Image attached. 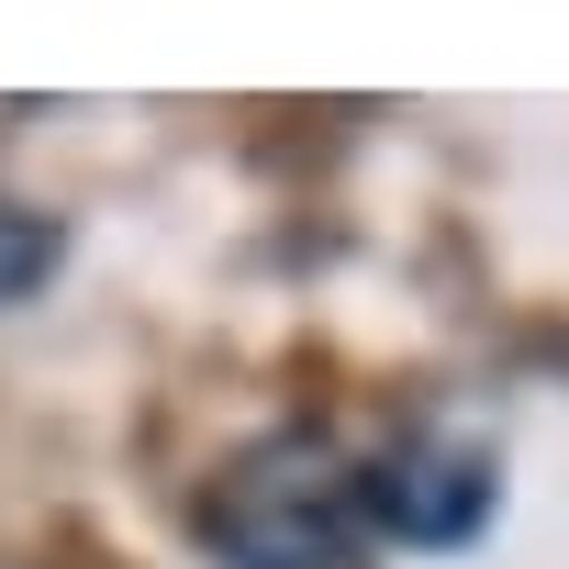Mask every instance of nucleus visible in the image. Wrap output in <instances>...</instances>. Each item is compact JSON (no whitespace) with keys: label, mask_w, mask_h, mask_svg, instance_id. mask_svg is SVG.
I'll return each instance as SVG.
<instances>
[{"label":"nucleus","mask_w":569,"mask_h":569,"mask_svg":"<svg viewBox=\"0 0 569 569\" xmlns=\"http://www.w3.org/2000/svg\"><path fill=\"white\" fill-rule=\"evenodd\" d=\"M502 513V458L458 425H413L402 447L369 458V525L402 547H469Z\"/></svg>","instance_id":"obj_2"},{"label":"nucleus","mask_w":569,"mask_h":569,"mask_svg":"<svg viewBox=\"0 0 569 569\" xmlns=\"http://www.w3.org/2000/svg\"><path fill=\"white\" fill-rule=\"evenodd\" d=\"M369 536V469L325 425H279L201 480V547L223 569H347Z\"/></svg>","instance_id":"obj_1"},{"label":"nucleus","mask_w":569,"mask_h":569,"mask_svg":"<svg viewBox=\"0 0 569 569\" xmlns=\"http://www.w3.org/2000/svg\"><path fill=\"white\" fill-rule=\"evenodd\" d=\"M57 257H68V223H57V212H34V201H0V302L46 291V279H57Z\"/></svg>","instance_id":"obj_3"}]
</instances>
